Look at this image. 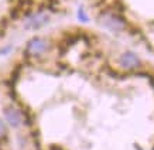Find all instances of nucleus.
Returning a JSON list of instances; mask_svg holds the SVG:
<instances>
[{
	"label": "nucleus",
	"instance_id": "1",
	"mask_svg": "<svg viewBox=\"0 0 154 150\" xmlns=\"http://www.w3.org/2000/svg\"><path fill=\"white\" fill-rule=\"evenodd\" d=\"M100 21L105 27L110 28L113 31H122L127 27V20L123 17V14H115L106 10L100 14Z\"/></svg>",
	"mask_w": 154,
	"mask_h": 150
},
{
	"label": "nucleus",
	"instance_id": "2",
	"mask_svg": "<svg viewBox=\"0 0 154 150\" xmlns=\"http://www.w3.org/2000/svg\"><path fill=\"white\" fill-rule=\"evenodd\" d=\"M50 44L47 40L40 37H34L27 42V47H26V55L28 58H38L40 55H42L44 52L48 50Z\"/></svg>",
	"mask_w": 154,
	"mask_h": 150
},
{
	"label": "nucleus",
	"instance_id": "3",
	"mask_svg": "<svg viewBox=\"0 0 154 150\" xmlns=\"http://www.w3.org/2000/svg\"><path fill=\"white\" fill-rule=\"evenodd\" d=\"M5 117L11 127H20L23 125L21 111L19 108H16V106H7V108H5Z\"/></svg>",
	"mask_w": 154,
	"mask_h": 150
},
{
	"label": "nucleus",
	"instance_id": "4",
	"mask_svg": "<svg viewBox=\"0 0 154 150\" xmlns=\"http://www.w3.org/2000/svg\"><path fill=\"white\" fill-rule=\"evenodd\" d=\"M119 64L126 70H137L141 67V61L139 60V57L130 51L122 54V57L119 58Z\"/></svg>",
	"mask_w": 154,
	"mask_h": 150
},
{
	"label": "nucleus",
	"instance_id": "5",
	"mask_svg": "<svg viewBox=\"0 0 154 150\" xmlns=\"http://www.w3.org/2000/svg\"><path fill=\"white\" fill-rule=\"evenodd\" d=\"M48 23V16L47 13L44 11V10H40L37 14H33L30 20H28V23L26 24V28H38L44 26V24Z\"/></svg>",
	"mask_w": 154,
	"mask_h": 150
},
{
	"label": "nucleus",
	"instance_id": "6",
	"mask_svg": "<svg viewBox=\"0 0 154 150\" xmlns=\"http://www.w3.org/2000/svg\"><path fill=\"white\" fill-rule=\"evenodd\" d=\"M106 11H110V13L115 14H123L126 11V5L123 3V0H113L112 3L107 6Z\"/></svg>",
	"mask_w": 154,
	"mask_h": 150
},
{
	"label": "nucleus",
	"instance_id": "7",
	"mask_svg": "<svg viewBox=\"0 0 154 150\" xmlns=\"http://www.w3.org/2000/svg\"><path fill=\"white\" fill-rule=\"evenodd\" d=\"M106 72L109 77H112V78H116V80H123V78H126V75H123L122 72H119V71L113 70V68H110V67L107 65L106 68Z\"/></svg>",
	"mask_w": 154,
	"mask_h": 150
},
{
	"label": "nucleus",
	"instance_id": "8",
	"mask_svg": "<svg viewBox=\"0 0 154 150\" xmlns=\"http://www.w3.org/2000/svg\"><path fill=\"white\" fill-rule=\"evenodd\" d=\"M127 30H129V33H130L131 36H141V34H143V30H141L140 27L134 26V24H130Z\"/></svg>",
	"mask_w": 154,
	"mask_h": 150
},
{
	"label": "nucleus",
	"instance_id": "9",
	"mask_svg": "<svg viewBox=\"0 0 154 150\" xmlns=\"http://www.w3.org/2000/svg\"><path fill=\"white\" fill-rule=\"evenodd\" d=\"M20 14H21V10L16 6V7H13V9L10 10V19H13V20H17L20 17Z\"/></svg>",
	"mask_w": 154,
	"mask_h": 150
},
{
	"label": "nucleus",
	"instance_id": "10",
	"mask_svg": "<svg viewBox=\"0 0 154 150\" xmlns=\"http://www.w3.org/2000/svg\"><path fill=\"white\" fill-rule=\"evenodd\" d=\"M7 26H9V20H7V19H2V20H0V36H3V34H5Z\"/></svg>",
	"mask_w": 154,
	"mask_h": 150
},
{
	"label": "nucleus",
	"instance_id": "11",
	"mask_svg": "<svg viewBox=\"0 0 154 150\" xmlns=\"http://www.w3.org/2000/svg\"><path fill=\"white\" fill-rule=\"evenodd\" d=\"M6 136H7V129H6L5 122L0 119V139H5Z\"/></svg>",
	"mask_w": 154,
	"mask_h": 150
},
{
	"label": "nucleus",
	"instance_id": "12",
	"mask_svg": "<svg viewBox=\"0 0 154 150\" xmlns=\"http://www.w3.org/2000/svg\"><path fill=\"white\" fill-rule=\"evenodd\" d=\"M78 17H79L81 21H88V20H89L88 17L84 14V10H82V9H79V11H78Z\"/></svg>",
	"mask_w": 154,
	"mask_h": 150
},
{
	"label": "nucleus",
	"instance_id": "13",
	"mask_svg": "<svg viewBox=\"0 0 154 150\" xmlns=\"http://www.w3.org/2000/svg\"><path fill=\"white\" fill-rule=\"evenodd\" d=\"M48 150H64L62 149V147H61V146H57V145H51L50 146V149Z\"/></svg>",
	"mask_w": 154,
	"mask_h": 150
},
{
	"label": "nucleus",
	"instance_id": "14",
	"mask_svg": "<svg viewBox=\"0 0 154 150\" xmlns=\"http://www.w3.org/2000/svg\"><path fill=\"white\" fill-rule=\"evenodd\" d=\"M153 24H154V21H153Z\"/></svg>",
	"mask_w": 154,
	"mask_h": 150
},
{
	"label": "nucleus",
	"instance_id": "15",
	"mask_svg": "<svg viewBox=\"0 0 154 150\" xmlns=\"http://www.w3.org/2000/svg\"><path fill=\"white\" fill-rule=\"evenodd\" d=\"M153 150H154V147H153Z\"/></svg>",
	"mask_w": 154,
	"mask_h": 150
}]
</instances>
